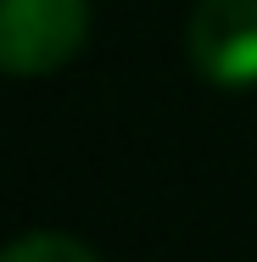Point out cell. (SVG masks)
I'll return each instance as SVG.
<instances>
[{
  "label": "cell",
  "instance_id": "cell-1",
  "mask_svg": "<svg viewBox=\"0 0 257 262\" xmlns=\"http://www.w3.org/2000/svg\"><path fill=\"white\" fill-rule=\"evenodd\" d=\"M90 0H0V73L45 78L84 51Z\"/></svg>",
  "mask_w": 257,
  "mask_h": 262
},
{
  "label": "cell",
  "instance_id": "cell-3",
  "mask_svg": "<svg viewBox=\"0 0 257 262\" xmlns=\"http://www.w3.org/2000/svg\"><path fill=\"white\" fill-rule=\"evenodd\" d=\"M0 262H101V257L67 234H23L0 251Z\"/></svg>",
  "mask_w": 257,
  "mask_h": 262
},
{
  "label": "cell",
  "instance_id": "cell-2",
  "mask_svg": "<svg viewBox=\"0 0 257 262\" xmlns=\"http://www.w3.org/2000/svg\"><path fill=\"white\" fill-rule=\"evenodd\" d=\"M190 67L218 90L257 84V0H196L185 28Z\"/></svg>",
  "mask_w": 257,
  "mask_h": 262
}]
</instances>
